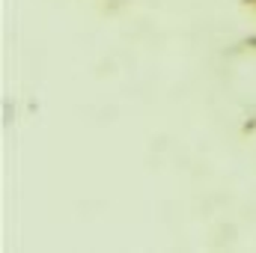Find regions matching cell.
<instances>
[{
	"mask_svg": "<svg viewBox=\"0 0 256 253\" xmlns=\"http://www.w3.org/2000/svg\"><path fill=\"white\" fill-rule=\"evenodd\" d=\"M244 3H248V6H256V0H244Z\"/></svg>",
	"mask_w": 256,
	"mask_h": 253,
	"instance_id": "6da1fadb",
	"label": "cell"
}]
</instances>
